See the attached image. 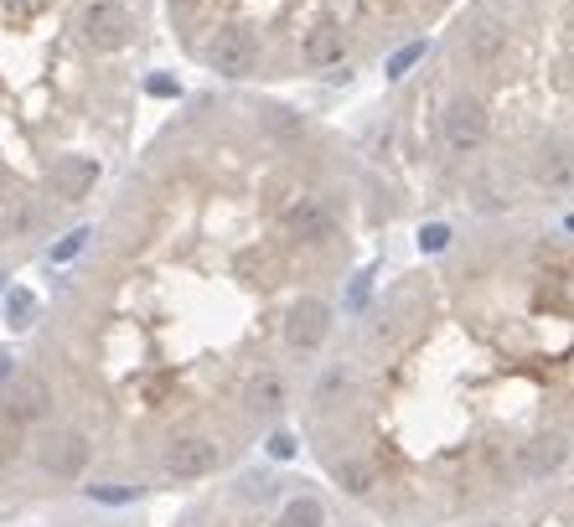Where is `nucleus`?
Returning <instances> with one entry per match:
<instances>
[{"label": "nucleus", "instance_id": "nucleus-4", "mask_svg": "<svg viewBox=\"0 0 574 527\" xmlns=\"http://www.w3.org/2000/svg\"><path fill=\"white\" fill-rule=\"evenodd\" d=\"M156 31L161 0H0V274L109 197Z\"/></svg>", "mask_w": 574, "mask_h": 527}, {"label": "nucleus", "instance_id": "nucleus-5", "mask_svg": "<svg viewBox=\"0 0 574 527\" xmlns=\"http://www.w3.org/2000/svg\"><path fill=\"white\" fill-rule=\"evenodd\" d=\"M461 0H161L181 57L233 88L352 78L419 42Z\"/></svg>", "mask_w": 574, "mask_h": 527}, {"label": "nucleus", "instance_id": "nucleus-3", "mask_svg": "<svg viewBox=\"0 0 574 527\" xmlns=\"http://www.w3.org/2000/svg\"><path fill=\"white\" fill-rule=\"evenodd\" d=\"M383 140L425 207L476 223L574 207V0H461Z\"/></svg>", "mask_w": 574, "mask_h": 527}, {"label": "nucleus", "instance_id": "nucleus-2", "mask_svg": "<svg viewBox=\"0 0 574 527\" xmlns=\"http://www.w3.org/2000/svg\"><path fill=\"white\" fill-rule=\"evenodd\" d=\"M331 336L306 429L352 502L528 486L574 450V233L481 217Z\"/></svg>", "mask_w": 574, "mask_h": 527}, {"label": "nucleus", "instance_id": "nucleus-1", "mask_svg": "<svg viewBox=\"0 0 574 527\" xmlns=\"http://www.w3.org/2000/svg\"><path fill=\"white\" fill-rule=\"evenodd\" d=\"M378 197L373 166L269 88L181 104L0 367V481L130 502L218 476L326 357Z\"/></svg>", "mask_w": 574, "mask_h": 527}]
</instances>
